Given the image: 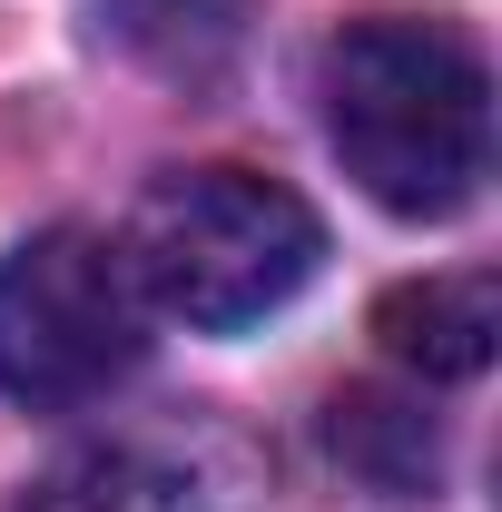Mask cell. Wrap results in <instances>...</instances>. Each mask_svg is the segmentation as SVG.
<instances>
[{
    "mask_svg": "<svg viewBox=\"0 0 502 512\" xmlns=\"http://www.w3.org/2000/svg\"><path fill=\"white\" fill-rule=\"evenodd\" d=\"M345 178L394 217H463L493 178V69L434 10H365L315 50Z\"/></svg>",
    "mask_w": 502,
    "mask_h": 512,
    "instance_id": "6da1fadb",
    "label": "cell"
},
{
    "mask_svg": "<svg viewBox=\"0 0 502 512\" xmlns=\"http://www.w3.org/2000/svg\"><path fill=\"white\" fill-rule=\"evenodd\" d=\"M325 266V227L286 178L256 168H178L128 217V276L148 306L188 316L197 335L266 325Z\"/></svg>",
    "mask_w": 502,
    "mask_h": 512,
    "instance_id": "7a4b0ae2",
    "label": "cell"
},
{
    "mask_svg": "<svg viewBox=\"0 0 502 512\" xmlns=\"http://www.w3.org/2000/svg\"><path fill=\"white\" fill-rule=\"evenodd\" d=\"M148 355V296L99 227H40L0 256V394L30 414L99 404Z\"/></svg>",
    "mask_w": 502,
    "mask_h": 512,
    "instance_id": "3957f363",
    "label": "cell"
},
{
    "mask_svg": "<svg viewBox=\"0 0 502 512\" xmlns=\"http://www.w3.org/2000/svg\"><path fill=\"white\" fill-rule=\"evenodd\" d=\"M20 512H256V453L217 424H148L50 463Z\"/></svg>",
    "mask_w": 502,
    "mask_h": 512,
    "instance_id": "277c9868",
    "label": "cell"
},
{
    "mask_svg": "<svg viewBox=\"0 0 502 512\" xmlns=\"http://www.w3.org/2000/svg\"><path fill=\"white\" fill-rule=\"evenodd\" d=\"M375 335L394 365H414L424 384L483 375L502 345V286L473 266V276H424V286H394L375 306Z\"/></svg>",
    "mask_w": 502,
    "mask_h": 512,
    "instance_id": "5b68a950",
    "label": "cell"
},
{
    "mask_svg": "<svg viewBox=\"0 0 502 512\" xmlns=\"http://www.w3.org/2000/svg\"><path fill=\"white\" fill-rule=\"evenodd\" d=\"M325 444H335V463L355 483H375L394 503H424L443 483V444H434V424H424V404H404L384 384H345L325 404Z\"/></svg>",
    "mask_w": 502,
    "mask_h": 512,
    "instance_id": "8992f818",
    "label": "cell"
},
{
    "mask_svg": "<svg viewBox=\"0 0 502 512\" xmlns=\"http://www.w3.org/2000/svg\"><path fill=\"white\" fill-rule=\"evenodd\" d=\"M99 20L119 30V50H138L168 79H217L247 50L256 0H99Z\"/></svg>",
    "mask_w": 502,
    "mask_h": 512,
    "instance_id": "52a82bcc",
    "label": "cell"
}]
</instances>
